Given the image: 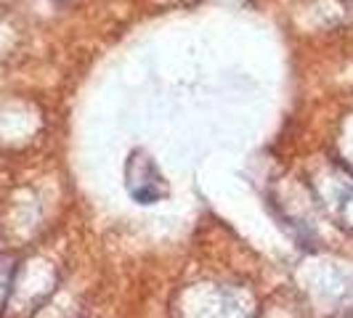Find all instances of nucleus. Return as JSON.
I'll return each mask as SVG.
<instances>
[{"instance_id": "f257e3e1", "label": "nucleus", "mask_w": 353, "mask_h": 318, "mask_svg": "<svg viewBox=\"0 0 353 318\" xmlns=\"http://www.w3.org/2000/svg\"><path fill=\"white\" fill-rule=\"evenodd\" d=\"M125 186L139 204H154L165 196V178L143 151H133L125 165Z\"/></svg>"}]
</instances>
